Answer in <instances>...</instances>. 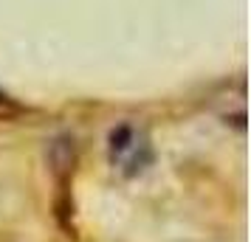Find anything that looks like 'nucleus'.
Segmentation results:
<instances>
[{"instance_id": "nucleus-1", "label": "nucleus", "mask_w": 251, "mask_h": 242, "mask_svg": "<svg viewBox=\"0 0 251 242\" xmlns=\"http://www.w3.org/2000/svg\"><path fill=\"white\" fill-rule=\"evenodd\" d=\"M150 158H152V150H150V144L141 130L125 124V127L110 132V161L125 175L141 172L150 163Z\"/></svg>"}]
</instances>
